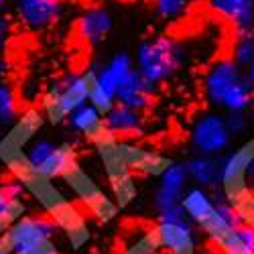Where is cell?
Segmentation results:
<instances>
[{
	"label": "cell",
	"mask_w": 254,
	"mask_h": 254,
	"mask_svg": "<svg viewBox=\"0 0 254 254\" xmlns=\"http://www.w3.org/2000/svg\"><path fill=\"white\" fill-rule=\"evenodd\" d=\"M181 207L185 216L193 226L205 224L216 211V203L211 199V193L203 187H187V191L181 197Z\"/></svg>",
	"instance_id": "cell-15"
},
{
	"label": "cell",
	"mask_w": 254,
	"mask_h": 254,
	"mask_svg": "<svg viewBox=\"0 0 254 254\" xmlns=\"http://www.w3.org/2000/svg\"><path fill=\"white\" fill-rule=\"evenodd\" d=\"M244 79V69L238 67L232 59H220L205 71L203 77V94L207 102L216 108H222L224 98L230 94V90L238 86Z\"/></svg>",
	"instance_id": "cell-6"
},
{
	"label": "cell",
	"mask_w": 254,
	"mask_h": 254,
	"mask_svg": "<svg viewBox=\"0 0 254 254\" xmlns=\"http://www.w3.org/2000/svg\"><path fill=\"white\" fill-rule=\"evenodd\" d=\"M6 205H8V197L4 195V191H2V185H0V214L6 209Z\"/></svg>",
	"instance_id": "cell-34"
},
{
	"label": "cell",
	"mask_w": 254,
	"mask_h": 254,
	"mask_svg": "<svg viewBox=\"0 0 254 254\" xmlns=\"http://www.w3.org/2000/svg\"><path fill=\"white\" fill-rule=\"evenodd\" d=\"M55 228V220L47 216H23L4 232L0 244L8 248L10 254H31L51 244Z\"/></svg>",
	"instance_id": "cell-3"
},
{
	"label": "cell",
	"mask_w": 254,
	"mask_h": 254,
	"mask_svg": "<svg viewBox=\"0 0 254 254\" xmlns=\"http://www.w3.org/2000/svg\"><path fill=\"white\" fill-rule=\"evenodd\" d=\"M16 2H18V0H16Z\"/></svg>",
	"instance_id": "cell-39"
},
{
	"label": "cell",
	"mask_w": 254,
	"mask_h": 254,
	"mask_svg": "<svg viewBox=\"0 0 254 254\" xmlns=\"http://www.w3.org/2000/svg\"><path fill=\"white\" fill-rule=\"evenodd\" d=\"M6 71H8V61L2 55H0V77L6 75Z\"/></svg>",
	"instance_id": "cell-35"
},
{
	"label": "cell",
	"mask_w": 254,
	"mask_h": 254,
	"mask_svg": "<svg viewBox=\"0 0 254 254\" xmlns=\"http://www.w3.org/2000/svg\"><path fill=\"white\" fill-rule=\"evenodd\" d=\"M63 12L61 0H18L16 14L33 31H43L51 27Z\"/></svg>",
	"instance_id": "cell-11"
},
{
	"label": "cell",
	"mask_w": 254,
	"mask_h": 254,
	"mask_svg": "<svg viewBox=\"0 0 254 254\" xmlns=\"http://www.w3.org/2000/svg\"><path fill=\"white\" fill-rule=\"evenodd\" d=\"M132 69H134V59L128 53L118 51L116 55H112L108 59V63H104L102 67L92 71V79L98 88H102L106 94H110L116 100L118 88L122 86V81L132 73Z\"/></svg>",
	"instance_id": "cell-10"
},
{
	"label": "cell",
	"mask_w": 254,
	"mask_h": 254,
	"mask_svg": "<svg viewBox=\"0 0 254 254\" xmlns=\"http://www.w3.org/2000/svg\"><path fill=\"white\" fill-rule=\"evenodd\" d=\"M244 75H246V81L250 83V86H252V90H254V63H252V65H248V67L244 69Z\"/></svg>",
	"instance_id": "cell-32"
},
{
	"label": "cell",
	"mask_w": 254,
	"mask_h": 254,
	"mask_svg": "<svg viewBox=\"0 0 254 254\" xmlns=\"http://www.w3.org/2000/svg\"><path fill=\"white\" fill-rule=\"evenodd\" d=\"M197 0H153L155 12L165 23H175L193 8Z\"/></svg>",
	"instance_id": "cell-19"
},
{
	"label": "cell",
	"mask_w": 254,
	"mask_h": 254,
	"mask_svg": "<svg viewBox=\"0 0 254 254\" xmlns=\"http://www.w3.org/2000/svg\"><path fill=\"white\" fill-rule=\"evenodd\" d=\"M248 161H250V142H246L238 151L230 153L220 161V179L216 187H220V193L230 203H236L248 195L244 183Z\"/></svg>",
	"instance_id": "cell-5"
},
{
	"label": "cell",
	"mask_w": 254,
	"mask_h": 254,
	"mask_svg": "<svg viewBox=\"0 0 254 254\" xmlns=\"http://www.w3.org/2000/svg\"><path fill=\"white\" fill-rule=\"evenodd\" d=\"M189 140H191V146L197 155L218 157L228 149L232 136L226 128V120L222 114L205 112L193 122Z\"/></svg>",
	"instance_id": "cell-4"
},
{
	"label": "cell",
	"mask_w": 254,
	"mask_h": 254,
	"mask_svg": "<svg viewBox=\"0 0 254 254\" xmlns=\"http://www.w3.org/2000/svg\"><path fill=\"white\" fill-rule=\"evenodd\" d=\"M6 2H8V0H0V12H2V10H4V6H6Z\"/></svg>",
	"instance_id": "cell-38"
},
{
	"label": "cell",
	"mask_w": 254,
	"mask_h": 254,
	"mask_svg": "<svg viewBox=\"0 0 254 254\" xmlns=\"http://www.w3.org/2000/svg\"><path fill=\"white\" fill-rule=\"evenodd\" d=\"M189 177L185 171V165L181 163H171L165 167V171L161 173V183L155 193V207L157 211H163L167 207H173L181 203L183 193L187 191Z\"/></svg>",
	"instance_id": "cell-9"
},
{
	"label": "cell",
	"mask_w": 254,
	"mask_h": 254,
	"mask_svg": "<svg viewBox=\"0 0 254 254\" xmlns=\"http://www.w3.org/2000/svg\"><path fill=\"white\" fill-rule=\"evenodd\" d=\"M250 114H248V118H250V122H254V98H252V104H250Z\"/></svg>",
	"instance_id": "cell-36"
},
{
	"label": "cell",
	"mask_w": 254,
	"mask_h": 254,
	"mask_svg": "<svg viewBox=\"0 0 254 254\" xmlns=\"http://www.w3.org/2000/svg\"><path fill=\"white\" fill-rule=\"evenodd\" d=\"M216 246L220 248L222 254H252V252L240 242L236 230H232V232H228V234H224V236L216 242Z\"/></svg>",
	"instance_id": "cell-24"
},
{
	"label": "cell",
	"mask_w": 254,
	"mask_h": 254,
	"mask_svg": "<svg viewBox=\"0 0 254 254\" xmlns=\"http://www.w3.org/2000/svg\"><path fill=\"white\" fill-rule=\"evenodd\" d=\"M153 234L157 238V244L169 254H195L197 238H195V228L189 220L177 224L159 222Z\"/></svg>",
	"instance_id": "cell-7"
},
{
	"label": "cell",
	"mask_w": 254,
	"mask_h": 254,
	"mask_svg": "<svg viewBox=\"0 0 254 254\" xmlns=\"http://www.w3.org/2000/svg\"><path fill=\"white\" fill-rule=\"evenodd\" d=\"M88 104L90 106H94V108L102 114V116H106L108 114L114 106H116V100L110 96V94H106L102 88H98L96 83H94V79L90 81V96H88Z\"/></svg>",
	"instance_id": "cell-23"
},
{
	"label": "cell",
	"mask_w": 254,
	"mask_h": 254,
	"mask_svg": "<svg viewBox=\"0 0 254 254\" xmlns=\"http://www.w3.org/2000/svg\"><path fill=\"white\" fill-rule=\"evenodd\" d=\"M31 254H59L55 248H53V244H47V246H43V248H39V250H35V252H31Z\"/></svg>",
	"instance_id": "cell-33"
},
{
	"label": "cell",
	"mask_w": 254,
	"mask_h": 254,
	"mask_svg": "<svg viewBox=\"0 0 254 254\" xmlns=\"http://www.w3.org/2000/svg\"><path fill=\"white\" fill-rule=\"evenodd\" d=\"M185 171H187L189 181H193L195 187L214 189L220 179V161L218 157L195 155L185 163Z\"/></svg>",
	"instance_id": "cell-16"
},
{
	"label": "cell",
	"mask_w": 254,
	"mask_h": 254,
	"mask_svg": "<svg viewBox=\"0 0 254 254\" xmlns=\"http://www.w3.org/2000/svg\"><path fill=\"white\" fill-rule=\"evenodd\" d=\"M236 234H238L240 242L254 254V228L252 226H246V224H240L236 228Z\"/></svg>",
	"instance_id": "cell-30"
},
{
	"label": "cell",
	"mask_w": 254,
	"mask_h": 254,
	"mask_svg": "<svg viewBox=\"0 0 254 254\" xmlns=\"http://www.w3.org/2000/svg\"><path fill=\"white\" fill-rule=\"evenodd\" d=\"M2 191H4V195L8 197V201H12V199H23L25 183H23V181H8V183L2 185Z\"/></svg>",
	"instance_id": "cell-29"
},
{
	"label": "cell",
	"mask_w": 254,
	"mask_h": 254,
	"mask_svg": "<svg viewBox=\"0 0 254 254\" xmlns=\"http://www.w3.org/2000/svg\"><path fill=\"white\" fill-rule=\"evenodd\" d=\"M104 124L106 128L110 130L112 136H130V134H136L142 126V114L136 112V110H130V108H124V106L116 104L114 108L104 116Z\"/></svg>",
	"instance_id": "cell-17"
},
{
	"label": "cell",
	"mask_w": 254,
	"mask_h": 254,
	"mask_svg": "<svg viewBox=\"0 0 254 254\" xmlns=\"http://www.w3.org/2000/svg\"><path fill=\"white\" fill-rule=\"evenodd\" d=\"M8 41H10V23H8V18L0 12V51L8 45Z\"/></svg>",
	"instance_id": "cell-31"
},
{
	"label": "cell",
	"mask_w": 254,
	"mask_h": 254,
	"mask_svg": "<svg viewBox=\"0 0 254 254\" xmlns=\"http://www.w3.org/2000/svg\"><path fill=\"white\" fill-rule=\"evenodd\" d=\"M55 149H57V142H53L49 138H39V140H33L31 142V146H29L27 153H25V159H27L29 167L33 169V173L55 153Z\"/></svg>",
	"instance_id": "cell-21"
},
{
	"label": "cell",
	"mask_w": 254,
	"mask_h": 254,
	"mask_svg": "<svg viewBox=\"0 0 254 254\" xmlns=\"http://www.w3.org/2000/svg\"><path fill=\"white\" fill-rule=\"evenodd\" d=\"M252 2H254V0H252Z\"/></svg>",
	"instance_id": "cell-40"
},
{
	"label": "cell",
	"mask_w": 254,
	"mask_h": 254,
	"mask_svg": "<svg viewBox=\"0 0 254 254\" xmlns=\"http://www.w3.org/2000/svg\"><path fill=\"white\" fill-rule=\"evenodd\" d=\"M73 161H75L73 146L71 144H57L55 153L37 169L35 175H39L41 179H53V177L67 175L69 171H73Z\"/></svg>",
	"instance_id": "cell-18"
},
{
	"label": "cell",
	"mask_w": 254,
	"mask_h": 254,
	"mask_svg": "<svg viewBox=\"0 0 254 254\" xmlns=\"http://www.w3.org/2000/svg\"><path fill=\"white\" fill-rule=\"evenodd\" d=\"M183 63V51L175 39L161 35L142 41L136 49L134 69L157 88L159 83L173 77Z\"/></svg>",
	"instance_id": "cell-1"
},
{
	"label": "cell",
	"mask_w": 254,
	"mask_h": 254,
	"mask_svg": "<svg viewBox=\"0 0 254 254\" xmlns=\"http://www.w3.org/2000/svg\"><path fill=\"white\" fill-rule=\"evenodd\" d=\"M0 254H10V250H8V248H4L2 244H0Z\"/></svg>",
	"instance_id": "cell-37"
},
{
	"label": "cell",
	"mask_w": 254,
	"mask_h": 254,
	"mask_svg": "<svg viewBox=\"0 0 254 254\" xmlns=\"http://www.w3.org/2000/svg\"><path fill=\"white\" fill-rule=\"evenodd\" d=\"M230 59L242 69L252 65L254 63V31L238 33V37L234 41V47H232V57Z\"/></svg>",
	"instance_id": "cell-20"
},
{
	"label": "cell",
	"mask_w": 254,
	"mask_h": 254,
	"mask_svg": "<svg viewBox=\"0 0 254 254\" xmlns=\"http://www.w3.org/2000/svg\"><path fill=\"white\" fill-rule=\"evenodd\" d=\"M90 207H92V211L100 218V220H104V222H108V220H112L114 216H116V203H112L106 195H102V193H98L96 197H92L90 199Z\"/></svg>",
	"instance_id": "cell-26"
},
{
	"label": "cell",
	"mask_w": 254,
	"mask_h": 254,
	"mask_svg": "<svg viewBox=\"0 0 254 254\" xmlns=\"http://www.w3.org/2000/svg\"><path fill=\"white\" fill-rule=\"evenodd\" d=\"M18 114V106L14 92L10 90L8 83L0 81V124H12Z\"/></svg>",
	"instance_id": "cell-22"
},
{
	"label": "cell",
	"mask_w": 254,
	"mask_h": 254,
	"mask_svg": "<svg viewBox=\"0 0 254 254\" xmlns=\"http://www.w3.org/2000/svg\"><path fill=\"white\" fill-rule=\"evenodd\" d=\"M67 122H69L71 130H75L86 138H90L92 142H96L98 149L114 142V136L110 134V130L106 128V124H104V116L90 104H83L77 110H73L67 116Z\"/></svg>",
	"instance_id": "cell-8"
},
{
	"label": "cell",
	"mask_w": 254,
	"mask_h": 254,
	"mask_svg": "<svg viewBox=\"0 0 254 254\" xmlns=\"http://www.w3.org/2000/svg\"><path fill=\"white\" fill-rule=\"evenodd\" d=\"M232 207H234L236 216H238V220H240L242 224L254 228V197L246 195L244 199H240V201H236V203H232Z\"/></svg>",
	"instance_id": "cell-27"
},
{
	"label": "cell",
	"mask_w": 254,
	"mask_h": 254,
	"mask_svg": "<svg viewBox=\"0 0 254 254\" xmlns=\"http://www.w3.org/2000/svg\"><path fill=\"white\" fill-rule=\"evenodd\" d=\"M224 120H226V128L230 136H240L250 128V118L246 112H228Z\"/></svg>",
	"instance_id": "cell-25"
},
{
	"label": "cell",
	"mask_w": 254,
	"mask_h": 254,
	"mask_svg": "<svg viewBox=\"0 0 254 254\" xmlns=\"http://www.w3.org/2000/svg\"><path fill=\"white\" fill-rule=\"evenodd\" d=\"M244 183H246V191H248V195L254 197V138L250 140V161H248V165H246Z\"/></svg>",
	"instance_id": "cell-28"
},
{
	"label": "cell",
	"mask_w": 254,
	"mask_h": 254,
	"mask_svg": "<svg viewBox=\"0 0 254 254\" xmlns=\"http://www.w3.org/2000/svg\"><path fill=\"white\" fill-rule=\"evenodd\" d=\"M153 92H155L153 83L146 81L136 69H132V73L122 81V86L116 92V104L124 106V108L142 112L149 108V104L153 100Z\"/></svg>",
	"instance_id": "cell-14"
},
{
	"label": "cell",
	"mask_w": 254,
	"mask_h": 254,
	"mask_svg": "<svg viewBox=\"0 0 254 254\" xmlns=\"http://www.w3.org/2000/svg\"><path fill=\"white\" fill-rule=\"evenodd\" d=\"M112 14L104 6H90L77 18V35L88 45H102L112 31Z\"/></svg>",
	"instance_id": "cell-12"
},
{
	"label": "cell",
	"mask_w": 254,
	"mask_h": 254,
	"mask_svg": "<svg viewBox=\"0 0 254 254\" xmlns=\"http://www.w3.org/2000/svg\"><path fill=\"white\" fill-rule=\"evenodd\" d=\"M207 6L222 20L234 27L236 33L254 31V2L252 0H207Z\"/></svg>",
	"instance_id": "cell-13"
},
{
	"label": "cell",
	"mask_w": 254,
	"mask_h": 254,
	"mask_svg": "<svg viewBox=\"0 0 254 254\" xmlns=\"http://www.w3.org/2000/svg\"><path fill=\"white\" fill-rule=\"evenodd\" d=\"M90 81H92V71L88 73H71L65 79L55 81L49 88L43 108L47 118L53 124H59L63 118H67L73 110H77L79 106L88 104L90 96Z\"/></svg>",
	"instance_id": "cell-2"
}]
</instances>
